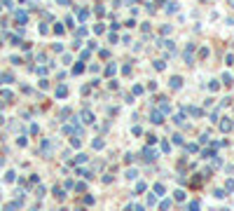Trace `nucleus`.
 I'll list each match as a JSON object with an SVG mask.
<instances>
[{"mask_svg":"<svg viewBox=\"0 0 234 211\" xmlns=\"http://www.w3.org/2000/svg\"><path fill=\"white\" fill-rule=\"evenodd\" d=\"M35 197H38V199H40V197H45V188H42V185L35 188Z\"/></svg>","mask_w":234,"mask_h":211,"instance_id":"19","label":"nucleus"},{"mask_svg":"<svg viewBox=\"0 0 234 211\" xmlns=\"http://www.w3.org/2000/svg\"><path fill=\"white\" fill-rule=\"evenodd\" d=\"M52 192H54V197H56L59 202H63V199H66V190H63V188H56V185H54V190H52Z\"/></svg>","mask_w":234,"mask_h":211,"instance_id":"4","label":"nucleus"},{"mask_svg":"<svg viewBox=\"0 0 234 211\" xmlns=\"http://www.w3.org/2000/svg\"><path fill=\"white\" fill-rule=\"evenodd\" d=\"M173 122H176V125H183L185 117H183V115H176V117H173Z\"/></svg>","mask_w":234,"mask_h":211,"instance_id":"34","label":"nucleus"},{"mask_svg":"<svg viewBox=\"0 0 234 211\" xmlns=\"http://www.w3.org/2000/svg\"><path fill=\"white\" fill-rule=\"evenodd\" d=\"M136 192H145V183H143V181L136 183Z\"/></svg>","mask_w":234,"mask_h":211,"instance_id":"31","label":"nucleus"},{"mask_svg":"<svg viewBox=\"0 0 234 211\" xmlns=\"http://www.w3.org/2000/svg\"><path fill=\"white\" fill-rule=\"evenodd\" d=\"M21 206V199H16V202H12V204H7L5 206V211H16V209H19Z\"/></svg>","mask_w":234,"mask_h":211,"instance_id":"8","label":"nucleus"},{"mask_svg":"<svg viewBox=\"0 0 234 211\" xmlns=\"http://www.w3.org/2000/svg\"><path fill=\"white\" fill-rule=\"evenodd\" d=\"M171 206V199H164V202H159V211H169Z\"/></svg>","mask_w":234,"mask_h":211,"instance_id":"15","label":"nucleus"},{"mask_svg":"<svg viewBox=\"0 0 234 211\" xmlns=\"http://www.w3.org/2000/svg\"><path fill=\"white\" fill-rule=\"evenodd\" d=\"M220 211H229V209H220Z\"/></svg>","mask_w":234,"mask_h":211,"instance_id":"43","label":"nucleus"},{"mask_svg":"<svg viewBox=\"0 0 234 211\" xmlns=\"http://www.w3.org/2000/svg\"><path fill=\"white\" fill-rule=\"evenodd\" d=\"M70 143H73V148H80V146H82V141H80V138H73Z\"/></svg>","mask_w":234,"mask_h":211,"instance_id":"36","label":"nucleus"},{"mask_svg":"<svg viewBox=\"0 0 234 211\" xmlns=\"http://www.w3.org/2000/svg\"><path fill=\"white\" fill-rule=\"evenodd\" d=\"M66 94H68V87H66V84H59V87H56V96H59V99H63Z\"/></svg>","mask_w":234,"mask_h":211,"instance_id":"6","label":"nucleus"},{"mask_svg":"<svg viewBox=\"0 0 234 211\" xmlns=\"http://www.w3.org/2000/svg\"><path fill=\"white\" fill-rule=\"evenodd\" d=\"M169 82H171V87H173V89H180V87H183V78H178V75H173Z\"/></svg>","mask_w":234,"mask_h":211,"instance_id":"5","label":"nucleus"},{"mask_svg":"<svg viewBox=\"0 0 234 211\" xmlns=\"http://www.w3.org/2000/svg\"><path fill=\"white\" fill-rule=\"evenodd\" d=\"M143 157H145L148 162H155V160H157V150H152V148H145V150H143Z\"/></svg>","mask_w":234,"mask_h":211,"instance_id":"2","label":"nucleus"},{"mask_svg":"<svg viewBox=\"0 0 234 211\" xmlns=\"http://www.w3.org/2000/svg\"><path fill=\"white\" fill-rule=\"evenodd\" d=\"M75 162H77V164H84V162H87V155H82V152H80V155L75 157Z\"/></svg>","mask_w":234,"mask_h":211,"instance_id":"25","label":"nucleus"},{"mask_svg":"<svg viewBox=\"0 0 234 211\" xmlns=\"http://www.w3.org/2000/svg\"><path fill=\"white\" fill-rule=\"evenodd\" d=\"M173 199H176V202H183V199H185V192H183V190H176V192H173Z\"/></svg>","mask_w":234,"mask_h":211,"instance_id":"11","label":"nucleus"},{"mask_svg":"<svg viewBox=\"0 0 234 211\" xmlns=\"http://www.w3.org/2000/svg\"><path fill=\"white\" fill-rule=\"evenodd\" d=\"M82 70H84V66H82V63H77V66H73V73H75V75H80V73H82Z\"/></svg>","mask_w":234,"mask_h":211,"instance_id":"26","label":"nucleus"},{"mask_svg":"<svg viewBox=\"0 0 234 211\" xmlns=\"http://www.w3.org/2000/svg\"><path fill=\"white\" fill-rule=\"evenodd\" d=\"M84 204H87V206H89V204H94V197H92V195H87V197H84Z\"/></svg>","mask_w":234,"mask_h":211,"instance_id":"39","label":"nucleus"},{"mask_svg":"<svg viewBox=\"0 0 234 211\" xmlns=\"http://www.w3.org/2000/svg\"><path fill=\"white\" fill-rule=\"evenodd\" d=\"M185 110H187L190 115H194V117H199V115H201V110H199V108H185Z\"/></svg>","mask_w":234,"mask_h":211,"instance_id":"20","label":"nucleus"},{"mask_svg":"<svg viewBox=\"0 0 234 211\" xmlns=\"http://www.w3.org/2000/svg\"><path fill=\"white\" fill-rule=\"evenodd\" d=\"M92 146H94V148H96V150H101V148H103V146H105V143H103V141H101V138H96V141H94V143H92Z\"/></svg>","mask_w":234,"mask_h":211,"instance_id":"27","label":"nucleus"},{"mask_svg":"<svg viewBox=\"0 0 234 211\" xmlns=\"http://www.w3.org/2000/svg\"><path fill=\"white\" fill-rule=\"evenodd\" d=\"M56 3H61V5H68V0H56Z\"/></svg>","mask_w":234,"mask_h":211,"instance_id":"40","label":"nucleus"},{"mask_svg":"<svg viewBox=\"0 0 234 211\" xmlns=\"http://www.w3.org/2000/svg\"><path fill=\"white\" fill-rule=\"evenodd\" d=\"M201 155H204V157H206V160H213V157H215V152H213V150H204V152H201Z\"/></svg>","mask_w":234,"mask_h":211,"instance_id":"29","label":"nucleus"},{"mask_svg":"<svg viewBox=\"0 0 234 211\" xmlns=\"http://www.w3.org/2000/svg\"><path fill=\"white\" fill-rule=\"evenodd\" d=\"M73 188H75L77 192H84V190H87V185H84V183H73Z\"/></svg>","mask_w":234,"mask_h":211,"instance_id":"24","label":"nucleus"},{"mask_svg":"<svg viewBox=\"0 0 234 211\" xmlns=\"http://www.w3.org/2000/svg\"><path fill=\"white\" fill-rule=\"evenodd\" d=\"M136 176H138V171H136V169H129V171H127V178H129V181H131V178H136Z\"/></svg>","mask_w":234,"mask_h":211,"instance_id":"28","label":"nucleus"},{"mask_svg":"<svg viewBox=\"0 0 234 211\" xmlns=\"http://www.w3.org/2000/svg\"><path fill=\"white\" fill-rule=\"evenodd\" d=\"M148 204L155 206V204H157V195H152V192H150V195H148Z\"/></svg>","mask_w":234,"mask_h":211,"instance_id":"23","label":"nucleus"},{"mask_svg":"<svg viewBox=\"0 0 234 211\" xmlns=\"http://www.w3.org/2000/svg\"><path fill=\"white\" fill-rule=\"evenodd\" d=\"M68 115H70V108H63V110L59 113V117H61V120H63V117H68Z\"/></svg>","mask_w":234,"mask_h":211,"instance_id":"33","label":"nucleus"},{"mask_svg":"<svg viewBox=\"0 0 234 211\" xmlns=\"http://www.w3.org/2000/svg\"><path fill=\"white\" fill-rule=\"evenodd\" d=\"M14 178H16V174H14V171H7V176H5V181H9V183H12Z\"/></svg>","mask_w":234,"mask_h":211,"instance_id":"30","label":"nucleus"},{"mask_svg":"<svg viewBox=\"0 0 234 211\" xmlns=\"http://www.w3.org/2000/svg\"><path fill=\"white\" fill-rule=\"evenodd\" d=\"M220 129H222V131H229V129H232V122H229V120H222V122H220Z\"/></svg>","mask_w":234,"mask_h":211,"instance_id":"14","label":"nucleus"},{"mask_svg":"<svg viewBox=\"0 0 234 211\" xmlns=\"http://www.w3.org/2000/svg\"><path fill=\"white\" fill-rule=\"evenodd\" d=\"M75 211H82V209H75Z\"/></svg>","mask_w":234,"mask_h":211,"instance_id":"44","label":"nucleus"},{"mask_svg":"<svg viewBox=\"0 0 234 211\" xmlns=\"http://www.w3.org/2000/svg\"><path fill=\"white\" fill-rule=\"evenodd\" d=\"M164 192H166V188L161 185V183H157V185H155V195H164Z\"/></svg>","mask_w":234,"mask_h":211,"instance_id":"16","label":"nucleus"},{"mask_svg":"<svg viewBox=\"0 0 234 211\" xmlns=\"http://www.w3.org/2000/svg\"><path fill=\"white\" fill-rule=\"evenodd\" d=\"M232 129H234V125H232Z\"/></svg>","mask_w":234,"mask_h":211,"instance_id":"45","label":"nucleus"},{"mask_svg":"<svg viewBox=\"0 0 234 211\" xmlns=\"http://www.w3.org/2000/svg\"><path fill=\"white\" fill-rule=\"evenodd\" d=\"M161 150H164V152H169V150H171V146H169V141H164V143H161Z\"/></svg>","mask_w":234,"mask_h":211,"instance_id":"37","label":"nucleus"},{"mask_svg":"<svg viewBox=\"0 0 234 211\" xmlns=\"http://www.w3.org/2000/svg\"><path fill=\"white\" fill-rule=\"evenodd\" d=\"M0 99H3V103H9V101H12V92H7V89L0 92Z\"/></svg>","mask_w":234,"mask_h":211,"instance_id":"9","label":"nucleus"},{"mask_svg":"<svg viewBox=\"0 0 234 211\" xmlns=\"http://www.w3.org/2000/svg\"><path fill=\"white\" fill-rule=\"evenodd\" d=\"M234 190V178H227L225 181V192H232Z\"/></svg>","mask_w":234,"mask_h":211,"instance_id":"13","label":"nucleus"},{"mask_svg":"<svg viewBox=\"0 0 234 211\" xmlns=\"http://www.w3.org/2000/svg\"><path fill=\"white\" fill-rule=\"evenodd\" d=\"M115 70H117V66H115V63H110V66L105 68V75H108V78H113V75H115Z\"/></svg>","mask_w":234,"mask_h":211,"instance_id":"12","label":"nucleus"},{"mask_svg":"<svg viewBox=\"0 0 234 211\" xmlns=\"http://www.w3.org/2000/svg\"><path fill=\"white\" fill-rule=\"evenodd\" d=\"M127 211H145V206H140V204H134V206H127Z\"/></svg>","mask_w":234,"mask_h":211,"instance_id":"22","label":"nucleus"},{"mask_svg":"<svg viewBox=\"0 0 234 211\" xmlns=\"http://www.w3.org/2000/svg\"><path fill=\"white\" fill-rule=\"evenodd\" d=\"M199 209H201L199 199H192V202H190V206H187V211H199Z\"/></svg>","mask_w":234,"mask_h":211,"instance_id":"7","label":"nucleus"},{"mask_svg":"<svg viewBox=\"0 0 234 211\" xmlns=\"http://www.w3.org/2000/svg\"><path fill=\"white\" fill-rule=\"evenodd\" d=\"M80 120L84 122V125H92V122H94V113H92V110H82Z\"/></svg>","mask_w":234,"mask_h":211,"instance_id":"1","label":"nucleus"},{"mask_svg":"<svg viewBox=\"0 0 234 211\" xmlns=\"http://www.w3.org/2000/svg\"><path fill=\"white\" fill-rule=\"evenodd\" d=\"M0 80H3V82H12L14 78H12V73H3V75H0Z\"/></svg>","mask_w":234,"mask_h":211,"instance_id":"21","label":"nucleus"},{"mask_svg":"<svg viewBox=\"0 0 234 211\" xmlns=\"http://www.w3.org/2000/svg\"><path fill=\"white\" fill-rule=\"evenodd\" d=\"M229 5H232V7H234V0H229Z\"/></svg>","mask_w":234,"mask_h":211,"instance_id":"42","label":"nucleus"},{"mask_svg":"<svg viewBox=\"0 0 234 211\" xmlns=\"http://www.w3.org/2000/svg\"><path fill=\"white\" fill-rule=\"evenodd\" d=\"M155 68L157 70H164V61H155Z\"/></svg>","mask_w":234,"mask_h":211,"instance_id":"38","label":"nucleus"},{"mask_svg":"<svg viewBox=\"0 0 234 211\" xmlns=\"http://www.w3.org/2000/svg\"><path fill=\"white\" fill-rule=\"evenodd\" d=\"M129 3H140V0H129Z\"/></svg>","mask_w":234,"mask_h":211,"instance_id":"41","label":"nucleus"},{"mask_svg":"<svg viewBox=\"0 0 234 211\" xmlns=\"http://www.w3.org/2000/svg\"><path fill=\"white\" fill-rule=\"evenodd\" d=\"M87 16H89V10H80V12H77V19H80V21H84Z\"/></svg>","mask_w":234,"mask_h":211,"instance_id":"18","label":"nucleus"},{"mask_svg":"<svg viewBox=\"0 0 234 211\" xmlns=\"http://www.w3.org/2000/svg\"><path fill=\"white\" fill-rule=\"evenodd\" d=\"M54 33L61 35V33H63V26H61V24H56V26H54Z\"/></svg>","mask_w":234,"mask_h":211,"instance_id":"35","label":"nucleus"},{"mask_svg":"<svg viewBox=\"0 0 234 211\" xmlns=\"http://www.w3.org/2000/svg\"><path fill=\"white\" fill-rule=\"evenodd\" d=\"M166 12H178V3H166Z\"/></svg>","mask_w":234,"mask_h":211,"instance_id":"17","label":"nucleus"},{"mask_svg":"<svg viewBox=\"0 0 234 211\" xmlns=\"http://www.w3.org/2000/svg\"><path fill=\"white\" fill-rule=\"evenodd\" d=\"M150 120L155 122V125H161V122H164V115H161L159 110H152V113H150Z\"/></svg>","mask_w":234,"mask_h":211,"instance_id":"3","label":"nucleus"},{"mask_svg":"<svg viewBox=\"0 0 234 211\" xmlns=\"http://www.w3.org/2000/svg\"><path fill=\"white\" fill-rule=\"evenodd\" d=\"M14 19L19 21V24H26V19H28V16H26V12H16V14H14Z\"/></svg>","mask_w":234,"mask_h":211,"instance_id":"10","label":"nucleus"},{"mask_svg":"<svg viewBox=\"0 0 234 211\" xmlns=\"http://www.w3.org/2000/svg\"><path fill=\"white\" fill-rule=\"evenodd\" d=\"M213 197H218V199H222V197H225V190H215V192H213Z\"/></svg>","mask_w":234,"mask_h":211,"instance_id":"32","label":"nucleus"}]
</instances>
